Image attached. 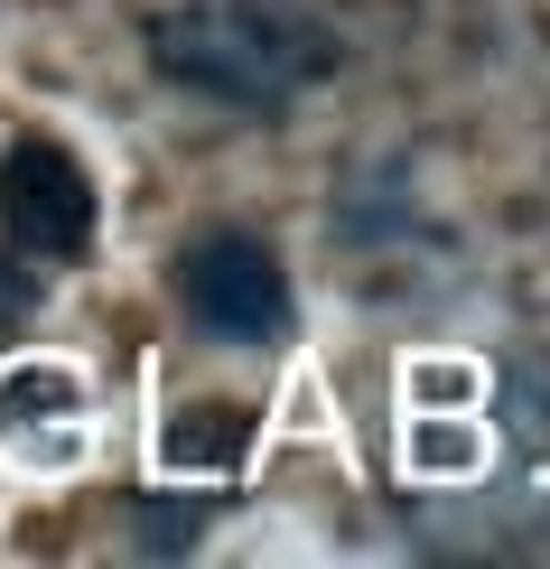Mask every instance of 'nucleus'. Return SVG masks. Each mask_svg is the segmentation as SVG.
I'll use <instances>...</instances> for the list:
<instances>
[{
	"label": "nucleus",
	"instance_id": "nucleus-4",
	"mask_svg": "<svg viewBox=\"0 0 550 569\" xmlns=\"http://www.w3.org/2000/svg\"><path fill=\"white\" fill-rule=\"evenodd\" d=\"M84 420H93V401H84V383L66 365H19L10 383H0V439H10L19 458H38V467H57L66 448L84 439Z\"/></svg>",
	"mask_w": 550,
	"mask_h": 569
},
{
	"label": "nucleus",
	"instance_id": "nucleus-1",
	"mask_svg": "<svg viewBox=\"0 0 550 569\" xmlns=\"http://www.w3.org/2000/svg\"><path fill=\"white\" fill-rule=\"evenodd\" d=\"M159 76H178L206 103L233 112H280L337 66V29L308 0H187L150 29Z\"/></svg>",
	"mask_w": 550,
	"mask_h": 569
},
{
	"label": "nucleus",
	"instance_id": "nucleus-3",
	"mask_svg": "<svg viewBox=\"0 0 550 569\" xmlns=\"http://www.w3.org/2000/svg\"><path fill=\"white\" fill-rule=\"evenodd\" d=\"M0 233L29 262H84L93 252V178L57 140H10L0 150Z\"/></svg>",
	"mask_w": 550,
	"mask_h": 569
},
{
	"label": "nucleus",
	"instance_id": "nucleus-2",
	"mask_svg": "<svg viewBox=\"0 0 550 569\" xmlns=\"http://www.w3.org/2000/svg\"><path fill=\"white\" fill-rule=\"evenodd\" d=\"M178 308L187 327L214 346H280L290 337V280H280V252L261 233L214 224L178 252Z\"/></svg>",
	"mask_w": 550,
	"mask_h": 569
}]
</instances>
